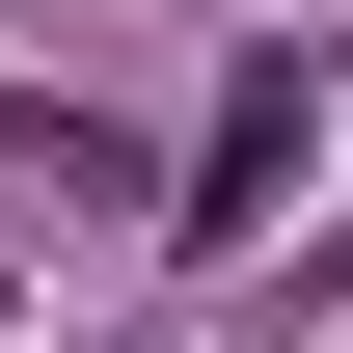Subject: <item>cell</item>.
Returning <instances> with one entry per match:
<instances>
[{
	"label": "cell",
	"instance_id": "obj_1",
	"mask_svg": "<svg viewBox=\"0 0 353 353\" xmlns=\"http://www.w3.org/2000/svg\"><path fill=\"white\" fill-rule=\"evenodd\" d=\"M299 136H326V82H299V54H245V82H218V136H190V190H163V245H272V190H299Z\"/></svg>",
	"mask_w": 353,
	"mask_h": 353
}]
</instances>
